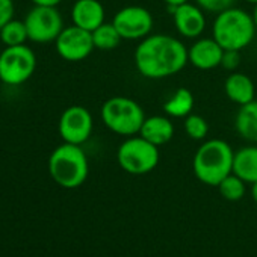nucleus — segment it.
Returning a JSON list of instances; mask_svg holds the SVG:
<instances>
[{
	"instance_id": "1",
	"label": "nucleus",
	"mask_w": 257,
	"mask_h": 257,
	"mask_svg": "<svg viewBox=\"0 0 257 257\" xmlns=\"http://www.w3.org/2000/svg\"><path fill=\"white\" fill-rule=\"evenodd\" d=\"M134 59L138 73L152 80L176 76L189 64L188 47L183 41L165 34L149 35L141 40Z\"/></svg>"
},
{
	"instance_id": "2",
	"label": "nucleus",
	"mask_w": 257,
	"mask_h": 257,
	"mask_svg": "<svg viewBox=\"0 0 257 257\" xmlns=\"http://www.w3.org/2000/svg\"><path fill=\"white\" fill-rule=\"evenodd\" d=\"M234 152L224 140H207L195 152L192 159V170L195 177L207 185L218 186L222 179L233 173Z\"/></svg>"
},
{
	"instance_id": "3",
	"label": "nucleus",
	"mask_w": 257,
	"mask_h": 257,
	"mask_svg": "<svg viewBox=\"0 0 257 257\" xmlns=\"http://www.w3.org/2000/svg\"><path fill=\"white\" fill-rule=\"evenodd\" d=\"M257 34L252 14L231 7L216 14L212 25V38L224 50H243Z\"/></svg>"
},
{
	"instance_id": "4",
	"label": "nucleus",
	"mask_w": 257,
	"mask_h": 257,
	"mask_svg": "<svg viewBox=\"0 0 257 257\" xmlns=\"http://www.w3.org/2000/svg\"><path fill=\"white\" fill-rule=\"evenodd\" d=\"M50 177L65 189H74L85 183L89 174V164L82 146L64 143L49 158Z\"/></svg>"
},
{
	"instance_id": "5",
	"label": "nucleus",
	"mask_w": 257,
	"mask_h": 257,
	"mask_svg": "<svg viewBox=\"0 0 257 257\" xmlns=\"http://www.w3.org/2000/svg\"><path fill=\"white\" fill-rule=\"evenodd\" d=\"M100 116L110 132L124 138L138 135L146 119L141 104L131 97L122 95L107 98L101 106Z\"/></svg>"
},
{
	"instance_id": "6",
	"label": "nucleus",
	"mask_w": 257,
	"mask_h": 257,
	"mask_svg": "<svg viewBox=\"0 0 257 257\" xmlns=\"http://www.w3.org/2000/svg\"><path fill=\"white\" fill-rule=\"evenodd\" d=\"M161 161L159 147L140 135L125 138L116 150V162L122 171L132 176L152 173Z\"/></svg>"
},
{
	"instance_id": "7",
	"label": "nucleus",
	"mask_w": 257,
	"mask_h": 257,
	"mask_svg": "<svg viewBox=\"0 0 257 257\" xmlns=\"http://www.w3.org/2000/svg\"><path fill=\"white\" fill-rule=\"evenodd\" d=\"M37 68V56L26 44L5 47L0 55V80L10 86L28 82Z\"/></svg>"
},
{
	"instance_id": "8",
	"label": "nucleus",
	"mask_w": 257,
	"mask_h": 257,
	"mask_svg": "<svg viewBox=\"0 0 257 257\" xmlns=\"http://www.w3.org/2000/svg\"><path fill=\"white\" fill-rule=\"evenodd\" d=\"M29 40L37 44L55 43L62 32L64 19L56 7L35 5L25 19Z\"/></svg>"
},
{
	"instance_id": "9",
	"label": "nucleus",
	"mask_w": 257,
	"mask_h": 257,
	"mask_svg": "<svg viewBox=\"0 0 257 257\" xmlns=\"http://www.w3.org/2000/svg\"><path fill=\"white\" fill-rule=\"evenodd\" d=\"M112 25L116 28L122 40L141 41L152 34L155 20L147 8L131 5L116 11L112 19Z\"/></svg>"
},
{
	"instance_id": "10",
	"label": "nucleus",
	"mask_w": 257,
	"mask_h": 257,
	"mask_svg": "<svg viewBox=\"0 0 257 257\" xmlns=\"http://www.w3.org/2000/svg\"><path fill=\"white\" fill-rule=\"evenodd\" d=\"M94 128V119L91 112L80 104H74L67 107L59 118L58 132L64 143L82 146L85 144Z\"/></svg>"
},
{
	"instance_id": "11",
	"label": "nucleus",
	"mask_w": 257,
	"mask_h": 257,
	"mask_svg": "<svg viewBox=\"0 0 257 257\" xmlns=\"http://www.w3.org/2000/svg\"><path fill=\"white\" fill-rule=\"evenodd\" d=\"M55 46L58 55L68 62H80L86 59L95 49L92 34L76 25L64 28L56 38Z\"/></svg>"
},
{
	"instance_id": "12",
	"label": "nucleus",
	"mask_w": 257,
	"mask_h": 257,
	"mask_svg": "<svg viewBox=\"0 0 257 257\" xmlns=\"http://www.w3.org/2000/svg\"><path fill=\"white\" fill-rule=\"evenodd\" d=\"M170 13L180 37L195 40L203 35L206 29V16L197 4L186 2L183 5L170 8Z\"/></svg>"
},
{
	"instance_id": "13",
	"label": "nucleus",
	"mask_w": 257,
	"mask_h": 257,
	"mask_svg": "<svg viewBox=\"0 0 257 257\" xmlns=\"http://www.w3.org/2000/svg\"><path fill=\"white\" fill-rule=\"evenodd\" d=\"M224 49L210 37L198 38L188 49V62L201 71H209L221 65Z\"/></svg>"
},
{
	"instance_id": "14",
	"label": "nucleus",
	"mask_w": 257,
	"mask_h": 257,
	"mask_svg": "<svg viewBox=\"0 0 257 257\" xmlns=\"http://www.w3.org/2000/svg\"><path fill=\"white\" fill-rule=\"evenodd\" d=\"M104 8L98 0H76L71 8L73 25L89 32L104 23Z\"/></svg>"
},
{
	"instance_id": "15",
	"label": "nucleus",
	"mask_w": 257,
	"mask_h": 257,
	"mask_svg": "<svg viewBox=\"0 0 257 257\" xmlns=\"http://www.w3.org/2000/svg\"><path fill=\"white\" fill-rule=\"evenodd\" d=\"M156 147L168 144L174 137V124L168 115H152L146 116L141 131L138 134Z\"/></svg>"
},
{
	"instance_id": "16",
	"label": "nucleus",
	"mask_w": 257,
	"mask_h": 257,
	"mask_svg": "<svg viewBox=\"0 0 257 257\" xmlns=\"http://www.w3.org/2000/svg\"><path fill=\"white\" fill-rule=\"evenodd\" d=\"M224 92L227 98L239 106L255 100V86L251 77L243 73L233 71L224 82Z\"/></svg>"
},
{
	"instance_id": "17",
	"label": "nucleus",
	"mask_w": 257,
	"mask_h": 257,
	"mask_svg": "<svg viewBox=\"0 0 257 257\" xmlns=\"http://www.w3.org/2000/svg\"><path fill=\"white\" fill-rule=\"evenodd\" d=\"M236 134L252 144H257V100L242 104L234 116Z\"/></svg>"
},
{
	"instance_id": "18",
	"label": "nucleus",
	"mask_w": 257,
	"mask_h": 257,
	"mask_svg": "<svg viewBox=\"0 0 257 257\" xmlns=\"http://www.w3.org/2000/svg\"><path fill=\"white\" fill-rule=\"evenodd\" d=\"M233 174L249 185L257 182V146H246L234 152Z\"/></svg>"
},
{
	"instance_id": "19",
	"label": "nucleus",
	"mask_w": 257,
	"mask_h": 257,
	"mask_svg": "<svg viewBox=\"0 0 257 257\" xmlns=\"http://www.w3.org/2000/svg\"><path fill=\"white\" fill-rule=\"evenodd\" d=\"M194 106V94L188 88H179L164 103V112L170 118H186L188 115L192 113Z\"/></svg>"
},
{
	"instance_id": "20",
	"label": "nucleus",
	"mask_w": 257,
	"mask_h": 257,
	"mask_svg": "<svg viewBox=\"0 0 257 257\" xmlns=\"http://www.w3.org/2000/svg\"><path fill=\"white\" fill-rule=\"evenodd\" d=\"M91 34H92L94 47L98 49V50H101V52H110V50L116 49L119 46V43L122 41L119 32L112 25V22L110 23H106L104 22L101 26H98Z\"/></svg>"
},
{
	"instance_id": "21",
	"label": "nucleus",
	"mask_w": 257,
	"mask_h": 257,
	"mask_svg": "<svg viewBox=\"0 0 257 257\" xmlns=\"http://www.w3.org/2000/svg\"><path fill=\"white\" fill-rule=\"evenodd\" d=\"M29 40L28 29L25 20H11L8 22L2 29H0V41L5 47H14V46H23Z\"/></svg>"
},
{
	"instance_id": "22",
	"label": "nucleus",
	"mask_w": 257,
	"mask_h": 257,
	"mask_svg": "<svg viewBox=\"0 0 257 257\" xmlns=\"http://www.w3.org/2000/svg\"><path fill=\"white\" fill-rule=\"evenodd\" d=\"M245 185L246 183L240 177L231 173L225 179H222L216 188L219 189L221 197L225 198L227 201H239L245 195V191H246Z\"/></svg>"
},
{
	"instance_id": "23",
	"label": "nucleus",
	"mask_w": 257,
	"mask_h": 257,
	"mask_svg": "<svg viewBox=\"0 0 257 257\" xmlns=\"http://www.w3.org/2000/svg\"><path fill=\"white\" fill-rule=\"evenodd\" d=\"M183 127H185V134L192 141H204L207 134H209L207 119L198 113H194V112L185 118Z\"/></svg>"
},
{
	"instance_id": "24",
	"label": "nucleus",
	"mask_w": 257,
	"mask_h": 257,
	"mask_svg": "<svg viewBox=\"0 0 257 257\" xmlns=\"http://www.w3.org/2000/svg\"><path fill=\"white\" fill-rule=\"evenodd\" d=\"M194 2L207 13H213V14H219L228 8H231L234 5L236 0H194Z\"/></svg>"
},
{
	"instance_id": "25",
	"label": "nucleus",
	"mask_w": 257,
	"mask_h": 257,
	"mask_svg": "<svg viewBox=\"0 0 257 257\" xmlns=\"http://www.w3.org/2000/svg\"><path fill=\"white\" fill-rule=\"evenodd\" d=\"M240 64V52L239 50H224L222 59H221V67L228 71H234Z\"/></svg>"
},
{
	"instance_id": "26",
	"label": "nucleus",
	"mask_w": 257,
	"mask_h": 257,
	"mask_svg": "<svg viewBox=\"0 0 257 257\" xmlns=\"http://www.w3.org/2000/svg\"><path fill=\"white\" fill-rule=\"evenodd\" d=\"M14 11L16 7L13 0H0V29L14 19Z\"/></svg>"
},
{
	"instance_id": "27",
	"label": "nucleus",
	"mask_w": 257,
	"mask_h": 257,
	"mask_svg": "<svg viewBox=\"0 0 257 257\" xmlns=\"http://www.w3.org/2000/svg\"><path fill=\"white\" fill-rule=\"evenodd\" d=\"M32 2L38 7H58L62 0H32Z\"/></svg>"
},
{
	"instance_id": "28",
	"label": "nucleus",
	"mask_w": 257,
	"mask_h": 257,
	"mask_svg": "<svg viewBox=\"0 0 257 257\" xmlns=\"http://www.w3.org/2000/svg\"><path fill=\"white\" fill-rule=\"evenodd\" d=\"M164 2L168 5V8H174V7L183 5V4H186V2H191V0H164Z\"/></svg>"
},
{
	"instance_id": "29",
	"label": "nucleus",
	"mask_w": 257,
	"mask_h": 257,
	"mask_svg": "<svg viewBox=\"0 0 257 257\" xmlns=\"http://www.w3.org/2000/svg\"><path fill=\"white\" fill-rule=\"evenodd\" d=\"M251 198L257 203V182L251 183Z\"/></svg>"
},
{
	"instance_id": "30",
	"label": "nucleus",
	"mask_w": 257,
	"mask_h": 257,
	"mask_svg": "<svg viewBox=\"0 0 257 257\" xmlns=\"http://www.w3.org/2000/svg\"><path fill=\"white\" fill-rule=\"evenodd\" d=\"M254 11H252V19H254V23H255V29H257V5H254Z\"/></svg>"
},
{
	"instance_id": "31",
	"label": "nucleus",
	"mask_w": 257,
	"mask_h": 257,
	"mask_svg": "<svg viewBox=\"0 0 257 257\" xmlns=\"http://www.w3.org/2000/svg\"><path fill=\"white\" fill-rule=\"evenodd\" d=\"M248 4H252V5H257V0H245Z\"/></svg>"
},
{
	"instance_id": "32",
	"label": "nucleus",
	"mask_w": 257,
	"mask_h": 257,
	"mask_svg": "<svg viewBox=\"0 0 257 257\" xmlns=\"http://www.w3.org/2000/svg\"><path fill=\"white\" fill-rule=\"evenodd\" d=\"M2 52H4V49H2V41H0V55H2Z\"/></svg>"
}]
</instances>
